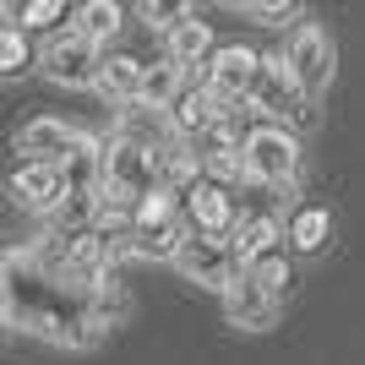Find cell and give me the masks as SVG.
I'll return each instance as SVG.
<instances>
[{"label": "cell", "instance_id": "1", "mask_svg": "<svg viewBox=\"0 0 365 365\" xmlns=\"http://www.w3.org/2000/svg\"><path fill=\"white\" fill-rule=\"evenodd\" d=\"M120 317H125L120 289H104V294L82 289L66 273H55L33 245H6L0 251V322L6 327L49 338L61 349H88Z\"/></svg>", "mask_w": 365, "mask_h": 365}, {"label": "cell", "instance_id": "2", "mask_svg": "<svg viewBox=\"0 0 365 365\" xmlns=\"http://www.w3.org/2000/svg\"><path fill=\"white\" fill-rule=\"evenodd\" d=\"M185 240V218H180V202L175 191H153V197L137 202V213L125 218L120 229V257H148V262H175Z\"/></svg>", "mask_w": 365, "mask_h": 365}, {"label": "cell", "instance_id": "3", "mask_svg": "<svg viewBox=\"0 0 365 365\" xmlns=\"http://www.w3.org/2000/svg\"><path fill=\"white\" fill-rule=\"evenodd\" d=\"M300 137H294L284 120H257L251 131L240 137V164H245V180H262V185H278L289 191L300 180Z\"/></svg>", "mask_w": 365, "mask_h": 365}, {"label": "cell", "instance_id": "4", "mask_svg": "<svg viewBox=\"0 0 365 365\" xmlns=\"http://www.w3.org/2000/svg\"><path fill=\"white\" fill-rule=\"evenodd\" d=\"M278 66H284V76H289V93H294V98L317 104L322 93H327V82H333V66H338L333 33L322 28V22H311V16H305L300 28H294L289 49L278 55Z\"/></svg>", "mask_w": 365, "mask_h": 365}, {"label": "cell", "instance_id": "5", "mask_svg": "<svg viewBox=\"0 0 365 365\" xmlns=\"http://www.w3.org/2000/svg\"><path fill=\"white\" fill-rule=\"evenodd\" d=\"M175 267H180L191 284L213 289V294H224L229 284L240 278V262L229 251V235H197V229H185L180 251H175Z\"/></svg>", "mask_w": 365, "mask_h": 365}, {"label": "cell", "instance_id": "6", "mask_svg": "<svg viewBox=\"0 0 365 365\" xmlns=\"http://www.w3.org/2000/svg\"><path fill=\"white\" fill-rule=\"evenodd\" d=\"M257 71H262V55L251 44H218L213 55H207V98L224 109H240L245 98H251V88H257Z\"/></svg>", "mask_w": 365, "mask_h": 365}, {"label": "cell", "instance_id": "7", "mask_svg": "<svg viewBox=\"0 0 365 365\" xmlns=\"http://www.w3.org/2000/svg\"><path fill=\"white\" fill-rule=\"evenodd\" d=\"M98 44H88L82 33H55L38 55L49 82H61V88H93V76H98Z\"/></svg>", "mask_w": 365, "mask_h": 365}, {"label": "cell", "instance_id": "8", "mask_svg": "<svg viewBox=\"0 0 365 365\" xmlns=\"http://www.w3.org/2000/svg\"><path fill=\"white\" fill-rule=\"evenodd\" d=\"M6 191H11L16 207H28V213H55L66 202V180L55 164H16L6 175Z\"/></svg>", "mask_w": 365, "mask_h": 365}, {"label": "cell", "instance_id": "9", "mask_svg": "<svg viewBox=\"0 0 365 365\" xmlns=\"http://www.w3.org/2000/svg\"><path fill=\"white\" fill-rule=\"evenodd\" d=\"M82 142V131L66 120H55V115H38V120H28L22 131H16V153H22V164H55L61 169V158Z\"/></svg>", "mask_w": 365, "mask_h": 365}, {"label": "cell", "instance_id": "10", "mask_svg": "<svg viewBox=\"0 0 365 365\" xmlns=\"http://www.w3.org/2000/svg\"><path fill=\"white\" fill-rule=\"evenodd\" d=\"M180 218H191V229L197 235H229V224H235V202H229V185H213V180H191L185 185V207Z\"/></svg>", "mask_w": 365, "mask_h": 365}, {"label": "cell", "instance_id": "11", "mask_svg": "<svg viewBox=\"0 0 365 365\" xmlns=\"http://www.w3.org/2000/svg\"><path fill=\"white\" fill-rule=\"evenodd\" d=\"M224 115H229V109L213 104L207 88H180V98L164 109V125H169V137H175V142H191V137H202L207 125H218Z\"/></svg>", "mask_w": 365, "mask_h": 365}, {"label": "cell", "instance_id": "12", "mask_svg": "<svg viewBox=\"0 0 365 365\" xmlns=\"http://www.w3.org/2000/svg\"><path fill=\"white\" fill-rule=\"evenodd\" d=\"M278 240H284V224H278L273 213H262V207H251V213H235V224H229V251H235V262H257L267 257V251H278Z\"/></svg>", "mask_w": 365, "mask_h": 365}, {"label": "cell", "instance_id": "13", "mask_svg": "<svg viewBox=\"0 0 365 365\" xmlns=\"http://www.w3.org/2000/svg\"><path fill=\"white\" fill-rule=\"evenodd\" d=\"M284 240H289V251H300V257H317L322 245L333 240V213H327L322 202H294L289 224H284Z\"/></svg>", "mask_w": 365, "mask_h": 365}, {"label": "cell", "instance_id": "14", "mask_svg": "<svg viewBox=\"0 0 365 365\" xmlns=\"http://www.w3.org/2000/svg\"><path fill=\"white\" fill-rule=\"evenodd\" d=\"M224 317L229 327H245V333H262V327H273L278 322V300H267V294H257L251 284H229L224 289Z\"/></svg>", "mask_w": 365, "mask_h": 365}, {"label": "cell", "instance_id": "15", "mask_svg": "<svg viewBox=\"0 0 365 365\" xmlns=\"http://www.w3.org/2000/svg\"><path fill=\"white\" fill-rule=\"evenodd\" d=\"M180 88H185V71H180L175 61H153V66H142V76H137V109L164 115V109L180 98Z\"/></svg>", "mask_w": 365, "mask_h": 365}, {"label": "cell", "instance_id": "16", "mask_svg": "<svg viewBox=\"0 0 365 365\" xmlns=\"http://www.w3.org/2000/svg\"><path fill=\"white\" fill-rule=\"evenodd\" d=\"M137 76H142V61H131V55H104L93 88L104 93L109 104H137Z\"/></svg>", "mask_w": 365, "mask_h": 365}, {"label": "cell", "instance_id": "17", "mask_svg": "<svg viewBox=\"0 0 365 365\" xmlns=\"http://www.w3.org/2000/svg\"><path fill=\"white\" fill-rule=\"evenodd\" d=\"M98 158H104V148H98L93 137H82V142L61 158L66 197H88V191H98Z\"/></svg>", "mask_w": 365, "mask_h": 365}, {"label": "cell", "instance_id": "18", "mask_svg": "<svg viewBox=\"0 0 365 365\" xmlns=\"http://www.w3.org/2000/svg\"><path fill=\"white\" fill-rule=\"evenodd\" d=\"M164 38H169V55H164V61H175L180 71H185V66H197V61H207V55H213V28H207V22H197V16L175 22V28H169Z\"/></svg>", "mask_w": 365, "mask_h": 365}, {"label": "cell", "instance_id": "19", "mask_svg": "<svg viewBox=\"0 0 365 365\" xmlns=\"http://www.w3.org/2000/svg\"><path fill=\"white\" fill-rule=\"evenodd\" d=\"M120 28H125V6L120 0H82L71 33H82L88 44H104V38H115Z\"/></svg>", "mask_w": 365, "mask_h": 365}, {"label": "cell", "instance_id": "20", "mask_svg": "<svg viewBox=\"0 0 365 365\" xmlns=\"http://www.w3.org/2000/svg\"><path fill=\"white\" fill-rule=\"evenodd\" d=\"M240 284H251L257 294H267V300H278V289L289 284V257L284 251H267V257L245 262L240 267Z\"/></svg>", "mask_w": 365, "mask_h": 365}, {"label": "cell", "instance_id": "21", "mask_svg": "<svg viewBox=\"0 0 365 365\" xmlns=\"http://www.w3.org/2000/svg\"><path fill=\"white\" fill-rule=\"evenodd\" d=\"M33 66H38V55H33L28 33H22V28H0V82H11V76H28Z\"/></svg>", "mask_w": 365, "mask_h": 365}, {"label": "cell", "instance_id": "22", "mask_svg": "<svg viewBox=\"0 0 365 365\" xmlns=\"http://www.w3.org/2000/svg\"><path fill=\"white\" fill-rule=\"evenodd\" d=\"M0 16H16L22 28H49L66 16V6L61 0H22V6H0Z\"/></svg>", "mask_w": 365, "mask_h": 365}, {"label": "cell", "instance_id": "23", "mask_svg": "<svg viewBox=\"0 0 365 365\" xmlns=\"http://www.w3.org/2000/svg\"><path fill=\"white\" fill-rule=\"evenodd\" d=\"M137 16L148 22V28H164V33H169L175 22H185V16H191V6H185V0H142Z\"/></svg>", "mask_w": 365, "mask_h": 365}, {"label": "cell", "instance_id": "24", "mask_svg": "<svg viewBox=\"0 0 365 365\" xmlns=\"http://www.w3.org/2000/svg\"><path fill=\"white\" fill-rule=\"evenodd\" d=\"M240 16H251V22H262V28H278V22L300 16V6H294V0H245Z\"/></svg>", "mask_w": 365, "mask_h": 365}, {"label": "cell", "instance_id": "25", "mask_svg": "<svg viewBox=\"0 0 365 365\" xmlns=\"http://www.w3.org/2000/svg\"><path fill=\"white\" fill-rule=\"evenodd\" d=\"M0 333H6V322H0Z\"/></svg>", "mask_w": 365, "mask_h": 365}]
</instances>
